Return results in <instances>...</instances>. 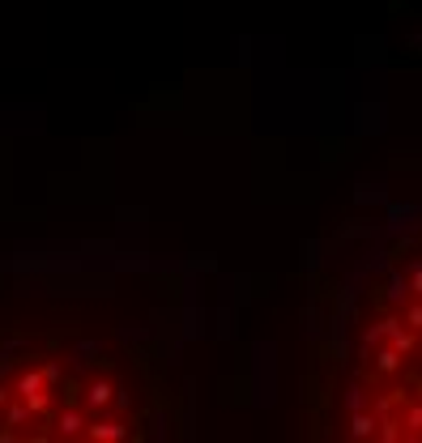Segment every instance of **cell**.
<instances>
[{
	"label": "cell",
	"instance_id": "1",
	"mask_svg": "<svg viewBox=\"0 0 422 443\" xmlns=\"http://www.w3.org/2000/svg\"><path fill=\"white\" fill-rule=\"evenodd\" d=\"M162 401L145 358L85 324L0 328V443L141 439Z\"/></svg>",
	"mask_w": 422,
	"mask_h": 443
}]
</instances>
